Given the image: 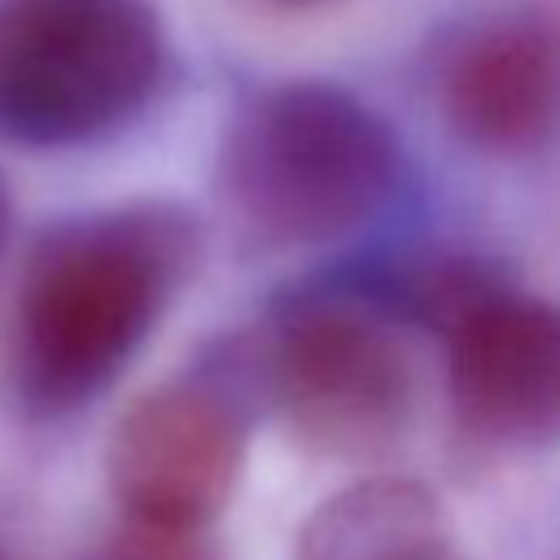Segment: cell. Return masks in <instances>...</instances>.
<instances>
[{"instance_id": "7a4b0ae2", "label": "cell", "mask_w": 560, "mask_h": 560, "mask_svg": "<svg viewBox=\"0 0 560 560\" xmlns=\"http://www.w3.org/2000/svg\"><path fill=\"white\" fill-rule=\"evenodd\" d=\"M223 201L262 245H328L368 228L402 179L389 122L332 83H280L223 140Z\"/></svg>"}, {"instance_id": "8fae6325", "label": "cell", "mask_w": 560, "mask_h": 560, "mask_svg": "<svg viewBox=\"0 0 560 560\" xmlns=\"http://www.w3.org/2000/svg\"><path fill=\"white\" fill-rule=\"evenodd\" d=\"M267 4H284V9H306V4H324V0H267Z\"/></svg>"}, {"instance_id": "8992f818", "label": "cell", "mask_w": 560, "mask_h": 560, "mask_svg": "<svg viewBox=\"0 0 560 560\" xmlns=\"http://www.w3.org/2000/svg\"><path fill=\"white\" fill-rule=\"evenodd\" d=\"M459 424L508 451L560 442V302L516 289L499 267L438 324Z\"/></svg>"}, {"instance_id": "7c38bea8", "label": "cell", "mask_w": 560, "mask_h": 560, "mask_svg": "<svg viewBox=\"0 0 560 560\" xmlns=\"http://www.w3.org/2000/svg\"><path fill=\"white\" fill-rule=\"evenodd\" d=\"M0 560H4V551H0Z\"/></svg>"}, {"instance_id": "5b68a950", "label": "cell", "mask_w": 560, "mask_h": 560, "mask_svg": "<svg viewBox=\"0 0 560 560\" xmlns=\"http://www.w3.org/2000/svg\"><path fill=\"white\" fill-rule=\"evenodd\" d=\"M254 402L214 350L188 381L136 398L109 438V486L131 521L206 529L236 490Z\"/></svg>"}, {"instance_id": "6da1fadb", "label": "cell", "mask_w": 560, "mask_h": 560, "mask_svg": "<svg viewBox=\"0 0 560 560\" xmlns=\"http://www.w3.org/2000/svg\"><path fill=\"white\" fill-rule=\"evenodd\" d=\"M197 262L179 206H127L48 232L18 298V372L35 402L96 398L144 346Z\"/></svg>"}, {"instance_id": "ba28073f", "label": "cell", "mask_w": 560, "mask_h": 560, "mask_svg": "<svg viewBox=\"0 0 560 560\" xmlns=\"http://www.w3.org/2000/svg\"><path fill=\"white\" fill-rule=\"evenodd\" d=\"M293 560H455V542L424 481L363 477L302 521Z\"/></svg>"}, {"instance_id": "52a82bcc", "label": "cell", "mask_w": 560, "mask_h": 560, "mask_svg": "<svg viewBox=\"0 0 560 560\" xmlns=\"http://www.w3.org/2000/svg\"><path fill=\"white\" fill-rule=\"evenodd\" d=\"M446 122L486 153H529L560 127V39L525 18L486 22L442 70Z\"/></svg>"}, {"instance_id": "9c48e42d", "label": "cell", "mask_w": 560, "mask_h": 560, "mask_svg": "<svg viewBox=\"0 0 560 560\" xmlns=\"http://www.w3.org/2000/svg\"><path fill=\"white\" fill-rule=\"evenodd\" d=\"M92 560H219L206 529H179V525H153V521H131L122 525L92 551Z\"/></svg>"}, {"instance_id": "3957f363", "label": "cell", "mask_w": 560, "mask_h": 560, "mask_svg": "<svg viewBox=\"0 0 560 560\" xmlns=\"http://www.w3.org/2000/svg\"><path fill=\"white\" fill-rule=\"evenodd\" d=\"M398 319L363 280L311 284L228 341L254 411H271L315 455H376L411 416V359Z\"/></svg>"}, {"instance_id": "30bf717a", "label": "cell", "mask_w": 560, "mask_h": 560, "mask_svg": "<svg viewBox=\"0 0 560 560\" xmlns=\"http://www.w3.org/2000/svg\"><path fill=\"white\" fill-rule=\"evenodd\" d=\"M4 223H9V192H4V184H0V236H4Z\"/></svg>"}, {"instance_id": "277c9868", "label": "cell", "mask_w": 560, "mask_h": 560, "mask_svg": "<svg viewBox=\"0 0 560 560\" xmlns=\"http://www.w3.org/2000/svg\"><path fill=\"white\" fill-rule=\"evenodd\" d=\"M166 39L149 0H0V131L83 144L158 92Z\"/></svg>"}]
</instances>
